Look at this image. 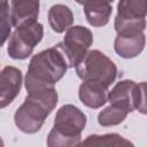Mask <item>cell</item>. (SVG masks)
Here are the masks:
<instances>
[{
	"instance_id": "obj_4",
	"label": "cell",
	"mask_w": 147,
	"mask_h": 147,
	"mask_svg": "<svg viewBox=\"0 0 147 147\" xmlns=\"http://www.w3.org/2000/svg\"><path fill=\"white\" fill-rule=\"evenodd\" d=\"M77 76L83 82H91L109 87L117 77V67L105 53L91 49L75 67Z\"/></svg>"
},
{
	"instance_id": "obj_11",
	"label": "cell",
	"mask_w": 147,
	"mask_h": 147,
	"mask_svg": "<svg viewBox=\"0 0 147 147\" xmlns=\"http://www.w3.org/2000/svg\"><path fill=\"white\" fill-rule=\"evenodd\" d=\"M136 90L137 83L131 79H123L116 83V85L108 92L109 103L121 106L129 113L136 110Z\"/></svg>"
},
{
	"instance_id": "obj_8",
	"label": "cell",
	"mask_w": 147,
	"mask_h": 147,
	"mask_svg": "<svg viewBox=\"0 0 147 147\" xmlns=\"http://www.w3.org/2000/svg\"><path fill=\"white\" fill-rule=\"evenodd\" d=\"M23 83L22 71L13 65H7L0 75V108H6L20 94Z\"/></svg>"
},
{
	"instance_id": "obj_5",
	"label": "cell",
	"mask_w": 147,
	"mask_h": 147,
	"mask_svg": "<svg viewBox=\"0 0 147 147\" xmlns=\"http://www.w3.org/2000/svg\"><path fill=\"white\" fill-rule=\"evenodd\" d=\"M147 0H119L114 21L116 33L144 32L146 29Z\"/></svg>"
},
{
	"instance_id": "obj_19",
	"label": "cell",
	"mask_w": 147,
	"mask_h": 147,
	"mask_svg": "<svg viewBox=\"0 0 147 147\" xmlns=\"http://www.w3.org/2000/svg\"><path fill=\"white\" fill-rule=\"evenodd\" d=\"M77 3L79 5H87V3H92V2H100V1H105V2H113L114 0H75Z\"/></svg>"
},
{
	"instance_id": "obj_12",
	"label": "cell",
	"mask_w": 147,
	"mask_h": 147,
	"mask_svg": "<svg viewBox=\"0 0 147 147\" xmlns=\"http://www.w3.org/2000/svg\"><path fill=\"white\" fill-rule=\"evenodd\" d=\"M78 98L88 108H101L108 101V87L96 83L83 82L78 88Z\"/></svg>"
},
{
	"instance_id": "obj_7",
	"label": "cell",
	"mask_w": 147,
	"mask_h": 147,
	"mask_svg": "<svg viewBox=\"0 0 147 147\" xmlns=\"http://www.w3.org/2000/svg\"><path fill=\"white\" fill-rule=\"evenodd\" d=\"M60 44L69 60L70 68H75L90 51L93 44V33L86 26L72 25L65 31L64 38Z\"/></svg>"
},
{
	"instance_id": "obj_10",
	"label": "cell",
	"mask_w": 147,
	"mask_h": 147,
	"mask_svg": "<svg viewBox=\"0 0 147 147\" xmlns=\"http://www.w3.org/2000/svg\"><path fill=\"white\" fill-rule=\"evenodd\" d=\"M39 7L40 0H11L10 13L13 26L20 28L37 22Z\"/></svg>"
},
{
	"instance_id": "obj_1",
	"label": "cell",
	"mask_w": 147,
	"mask_h": 147,
	"mask_svg": "<svg viewBox=\"0 0 147 147\" xmlns=\"http://www.w3.org/2000/svg\"><path fill=\"white\" fill-rule=\"evenodd\" d=\"M68 69H70V63L60 42L37 53L31 57L24 78L26 92L34 93L54 88Z\"/></svg>"
},
{
	"instance_id": "obj_18",
	"label": "cell",
	"mask_w": 147,
	"mask_h": 147,
	"mask_svg": "<svg viewBox=\"0 0 147 147\" xmlns=\"http://www.w3.org/2000/svg\"><path fill=\"white\" fill-rule=\"evenodd\" d=\"M134 105L136 110L142 115H147V82H140L137 84Z\"/></svg>"
},
{
	"instance_id": "obj_17",
	"label": "cell",
	"mask_w": 147,
	"mask_h": 147,
	"mask_svg": "<svg viewBox=\"0 0 147 147\" xmlns=\"http://www.w3.org/2000/svg\"><path fill=\"white\" fill-rule=\"evenodd\" d=\"M0 5H1V46H3L10 37L13 21H11V13L8 0H0Z\"/></svg>"
},
{
	"instance_id": "obj_3",
	"label": "cell",
	"mask_w": 147,
	"mask_h": 147,
	"mask_svg": "<svg viewBox=\"0 0 147 147\" xmlns=\"http://www.w3.org/2000/svg\"><path fill=\"white\" fill-rule=\"evenodd\" d=\"M87 117L78 107L63 105L56 111L54 124L47 136L48 147H75L82 142Z\"/></svg>"
},
{
	"instance_id": "obj_9",
	"label": "cell",
	"mask_w": 147,
	"mask_h": 147,
	"mask_svg": "<svg viewBox=\"0 0 147 147\" xmlns=\"http://www.w3.org/2000/svg\"><path fill=\"white\" fill-rule=\"evenodd\" d=\"M146 45V36L144 32L116 33L114 40V49L116 54L125 60L134 59L141 54Z\"/></svg>"
},
{
	"instance_id": "obj_2",
	"label": "cell",
	"mask_w": 147,
	"mask_h": 147,
	"mask_svg": "<svg viewBox=\"0 0 147 147\" xmlns=\"http://www.w3.org/2000/svg\"><path fill=\"white\" fill-rule=\"evenodd\" d=\"M59 95L54 88L40 92L28 93L23 103L14 114L16 127L26 134H33L40 131L46 118L55 109Z\"/></svg>"
},
{
	"instance_id": "obj_15",
	"label": "cell",
	"mask_w": 147,
	"mask_h": 147,
	"mask_svg": "<svg viewBox=\"0 0 147 147\" xmlns=\"http://www.w3.org/2000/svg\"><path fill=\"white\" fill-rule=\"evenodd\" d=\"M79 146H133V142L118 133L91 134Z\"/></svg>"
},
{
	"instance_id": "obj_13",
	"label": "cell",
	"mask_w": 147,
	"mask_h": 147,
	"mask_svg": "<svg viewBox=\"0 0 147 147\" xmlns=\"http://www.w3.org/2000/svg\"><path fill=\"white\" fill-rule=\"evenodd\" d=\"M48 24L56 33H63L74 24V14L71 9L62 3L53 5L48 10Z\"/></svg>"
},
{
	"instance_id": "obj_6",
	"label": "cell",
	"mask_w": 147,
	"mask_h": 147,
	"mask_svg": "<svg viewBox=\"0 0 147 147\" xmlns=\"http://www.w3.org/2000/svg\"><path fill=\"white\" fill-rule=\"evenodd\" d=\"M44 37V26L41 23L33 22L28 25L15 28L7 44V53L14 60H25L32 53L34 47Z\"/></svg>"
},
{
	"instance_id": "obj_16",
	"label": "cell",
	"mask_w": 147,
	"mask_h": 147,
	"mask_svg": "<svg viewBox=\"0 0 147 147\" xmlns=\"http://www.w3.org/2000/svg\"><path fill=\"white\" fill-rule=\"evenodd\" d=\"M129 114L130 113L125 108L110 103L99 113L98 123L101 126H115L123 123Z\"/></svg>"
},
{
	"instance_id": "obj_14",
	"label": "cell",
	"mask_w": 147,
	"mask_h": 147,
	"mask_svg": "<svg viewBox=\"0 0 147 147\" xmlns=\"http://www.w3.org/2000/svg\"><path fill=\"white\" fill-rule=\"evenodd\" d=\"M113 7L110 2H92L84 5V15L87 23L92 26L101 28L105 26L110 18Z\"/></svg>"
}]
</instances>
